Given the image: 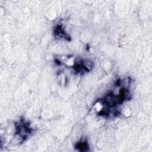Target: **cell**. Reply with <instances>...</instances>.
I'll return each mask as SVG.
<instances>
[{
	"instance_id": "6da1fadb",
	"label": "cell",
	"mask_w": 152,
	"mask_h": 152,
	"mask_svg": "<svg viewBox=\"0 0 152 152\" xmlns=\"http://www.w3.org/2000/svg\"><path fill=\"white\" fill-rule=\"evenodd\" d=\"M15 134H17L24 141L28 136L31 133L32 129L30 127V124L24 121V119H21L18 122L15 124Z\"/></svg>"
},
{
	"instance_id": "7a4b0ae2",
	"label": "cell",
	"mask_w": 152,
	"mask_h": 152,
	"mask_svg": "<svg viewBox=\"0 0 152 152\" xmlns=\"http://www.w3.org/2000/svg\"><path fill=\"white\" fill-rule=\"evenodd\" d=\"M54 35L58 38H65L66 40L69 38L70 39V37L67 36L66 32L61 25L57 26L54 29Z\"/></svg>"
},
{
	"instance_id": "3957f363",
	"label": "cell",
	"mask_w": 152,
	"mask_h": 152,
	"mask_svg": "<svg viewBox=\"0 0 152 152\" xmlns=\"http://www.w3.org/2000/svg\"><path fill=\"white\" fill-rule=\"evenodd\" d=\"M77 148H79L80 150L81 151H87V148H88V145L87 142L84 141H81L80 142H78L75 146Z\"/></svg>"
}]
</instances>
